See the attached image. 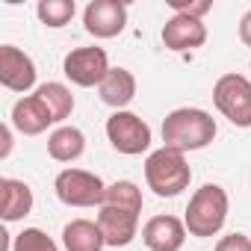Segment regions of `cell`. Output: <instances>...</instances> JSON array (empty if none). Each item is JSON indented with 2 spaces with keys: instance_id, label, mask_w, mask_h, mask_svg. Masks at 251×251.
<instances>
[{
  "instance_id": "2e32d148",
  "label": "cell",
  "mask_w": 251,
  "mask_h": 251,
  "mask_svg": "<svg viewBox=\"0 0 251 251\" xmlns=\"http://www.w3.org/2000/svg\"><path fill=\"white\" fill-rule=\"evenodd\" d=\"M62 245L65 251H103L106 239L98 222L92 219H71L62 227Z\"/></svg>"
},
{
  "instance_id": "603a6c76",
  "label": "cell",
  "mask_w": 251,
  "mask_h": 251,
  "mask_svg": "<svg viewBox=\"0 0 251 251\" xmlns=\"http://www.w3.org/2000/svg\"><path fill=\"white\" fill-rule=\"evenodd\" d=\"M216 251H251V239L245 233H225L216 242Z\"/></svg>"
},
{
  "instance_id": "4fadbf2b",
  "label": "cell",
  "mask_w": 251,
  "mask_h": 251,
  "mask_svg": "<svg viewBox=\"0 0 251 251\" xmlns=\"http://www.w3.org/2000/svg\"><path fill=\"white\" fill-rule=\"evenodd\" d=\"M9 121H12V127H15L21 136H39V133H45V130L50 127V124H56L53 115H50V109H48L36 95L18 98L15 106H12Z\"/></svg>"
},
{
  "instance_id": "44dd1931",
  "label": "cell",
  "mask_w": 251,
  "mask_h": 251,
  "mask_svg": "<svg viewBox=\"0 0 251 251\" xmlns=\"http://www.w3.org/2000/svg\"><path fill=\"white\" fill-rule=\"evenodd\" d=\"M12 251H59V245L42 227H24L12 236Z\"/></svg>"
},
{
  "instance_id": "52a82bcc",
  "label": "cell",
  "mask_w": 251,
  "mask_h": 251,
  "mask_svg": "<svg viewBox=\"0 0 251 251\" xmlns=\"http://www.w3.org/2000/svg\"><path fill=\"white\" fill-rule=\"evenodd\" d=\"M109 68H112V65H109L106 50H103V48H95V45H89V48H74V50H68L65 59H62V74H65L74 86H80V89L100 86L103 77L109 74Z\"/></svg>"
},
{
  "instance_id": "ba28073f",
  "label": "cell",
  "mask_w": 251,
  "mask_h": 251,
  "mask_svg": "<svg viewBox=\"0 0 251 251\" xmlns=\"http://www.w3.org/2000/svg\"><path fill=\"white\" fill-rule=\"evenodd\" d=\"M83 27L95 39H115L127 27V6L121 0H92L83 9Z\"/></svg>"
},
{
  "instance_id": "e0dca14e",
  "label": "cell",
  "mask_w": 251,
  "mask_h": 251,
  "mask_svg": "<svg viewBox=\"0 0 251 251\" xmlns=\"http://www.w3.org/2000/svg\"><path fill=\"white\" fill-rule=\"evenodd\" d=\"M86 151V136L80 127H71V124H62L48 136V154L56 163H77Z\"/></svg>"
},
{
  "instance_id": "484cf974",
  "label": "cell",
  "mask_w": 251,
  "mask_h": 251,
  "mask_svg": "<svg viewBox=\"0 0 251 251\" xmlns=\"http://www.w3.org/2000/svg\"><path fill=\"white\" fill-rule=\"evenodd\" d=\"M248 68H251V65H248Z\"/></svg>"
},
{
  "instance_id": "7c38bea8",
  "label": "cell",
  "mask_w": 251,
  "mask_h": 251,
  "mask_svg": "<svg viewBox=\"0 0 251 251\" xmlns=\"http://www.w3.org/2000/svg\"><path fill=\"white\" fill-rule=\"evenodd\" d=\"M98 225L103 230V239L109 248H124L130 245L139 233V216L118 210V207H100L98 210Z\"/></svg>"
},
{
  "instance_id": "6da1fadb",
  "label": "cell",
  "mask_w": 251,
  "mask_h": 251,
  "mask_svg": "<svg viewBox=\"0 0 251 251\" xmlns=\"http://www.w3.org/2000/svg\"><path fill=\"white\" fill-rule=\"evenodd\" d=\"M216 118L198 106H177L163 118V148L189 154L201 151L216 139Z\"/></svg>"
},
{
  "instance_id": "9c48e42d",
  "label": "cell",
  "mask_w": 251,
  "mask_h": 251,
  "mask_svg": "<svg viewBox=\"0 0 251 251\" xmlns=\"http://www.w3.org/2000/svg\"><path fill=\"white\" fill-rule=\"evenodd\" d=\"M0 83L3 89L27 98V92L36 86V62L15 45H0Z\"/></svg>"
},
{
  "instance_id": "8992f818",
  "label": "cell",
  "mask_w": 251,
  "mask_h": 251,
  "mask_svg": "<svg viewBox=\"0 0 251 251\" xmlns=\"http://www.w3.org/2000/svg\"><path fill=\"white\" fill-rule=\"evenodd\" d=\"M106 139L124 157H139L151 148V127L148 121L130 109H118L106 118Z\"/></svg>"
},
{
  "instance_id": "8fae6325",
  "label": "cell",
  "mask_w": 251,
  "mask_h": 251,
  "mask_svg": "<svg viewBox=\"0 0 251 251\" xmlns=\"http://www.w3.org/2000/svg\"><path fill=\"white\" fill-rule=\"evenodd\" d=\"M163 45L175 53H183V50H195L207 42V24L204 21H195V18H186V15H172L166 24H163Z\"/></svg>"
},
{
  "instance_id": "9a60e30c",
  "label": "cell",
  "mask_w": 251,
  "mask_h": 251,
  "mask_svg": "<svg viewBox=\"0 0 251 251\" xmlns=\"http://www.w3.org/2000/svg\"><path fill=\"white\" fill-rule=\"evenodd\" d=\"M33 213V189L18 177L0 180V216L3 222H21Z\"/></svg>"
},
{
  "instance_id": "30bf717a",
  "label": "cell",
  "mask_w": 251,
  "mask_h": 251,
  "mask_svg": "<svg viewBox=\"0 0 251 251\" xmlns=\"http://www.w3.org/2000/svg\"><path fill=\"white\" fill-rule=\"evenodd\" d=\"M186 225L177 216H154L145 222L142 227V242L148 245V251H180L186 242Z\"/></svg>"
},
{
  "instance_id": "7402d4cb",
  "label": "cell",
  "mask_w": 251,
  "mask_h": 251,
  "mask_svg": "<svg viewBox=\"0 0 251 251\" xmlns=\"http://www.w3.org/2000/svg\"><path fill=\"white\" fill-rule=\"evenodd\" d=\"M169 9L175 15H186V18L204 21V15L213 9V3L210 0H169Z\"/></svg>"
},
{
  "instance_id": "5bb4252c",
  "label": "cell",
  "mask_w": 251,
  "mask_h": 251,
  "mask_svg": "<svg viewBox=\"0 0 251 251\" xmlns=\"http://www.w3.org/2000/svg\"><path fill=\"white\" fill-rule=\"evenodd\" d=\"M98 95H100V100L106 103V106H112L115 112L118 109H127L130 106V100L136 98V77H133V71H127V68H109V74L103 77V83L98 86Z\"/></svg>"
},
{
  "instance_id": "d6986e66",
  "label": "cell",
  "mask_w": 251,
  "mask_h": 251,
  "mask_svg": "<svg viewBox=\"0 0 251 251\" xmlns=\"http://www.w3.org/2000/svg\"><path fill=\"white\" fill-rule=\"evenodd\" d=\"M103 207H118V210H127V213L139 216L142 213V189L133 180H115L106 186Z\"/></svg>"
},
{
  "instance_id": "277c9868",
  "label": "cell",
  "mask_w": 251,
  "mask_h": 251,
  "mask_svg": "<svg viewBox=\"0 0 251 251\" xmlns=\"http://www.w3.org/2000/svg\"><path fill=\"white\" fill-rule=\"evenodd\" d=\"M213 103L216 109L233 124V127H251V80L230 71L213 83Z\"/></svg>"
},
{
  "instance_id": "cb8c5ba5",
  "label": "cell",
  "mask_w": 251,
  "mask_h": 251,
  "mask_svg": "<svg viewBox=\"0 0 251 251\" xmlns=\"http://www.w3.org/2000/svg\"><path fill=\"white\" fill-rule=\"evenodd\" d=\"M239 42H242L245 48H251V9L239 18Z\"/></svg>"
},
{
  "instance_id": "5b68a950",
  "label": "cell",
  "mask_w": 251,
  "mask_h": 251,
  "mask_svg": "<svg viewBox=\"0 0 251 251\" xmlns=\"http://www.w3.org/2000/svg\"><path fill=\"white\" fill-rule=\"evenodd\" d=\"M56 198L65 207H103L106 198V183L86 169H62L53 180Z\"/></svg>"
},
{
  "instance_id": "7a4b0ae2",
  "label": "cell",
  "mask_w": 251,
  "mask_h": 251,
  "mask_svg": "<svg viewBox=\"0 0 251 251\" xmlns=\"http://www.w3.org/2000/svg\"><path fill=\"white\" fill-rule=\"evenodd\" d=\"M227 210H230V198L219 183H204L201 189L192 192L186 213H183V225L189 230V236L207 239L222 233L225 222H227Z\"/></svg>"
},
{
  "instance_id": "d4e9b609",
  "label": "cell",
  "mask_w": 251,
  "mask_h": 251,
  "mask_svg": "<svg viewBox=\"0 0 251 251\" xmlns=\"http://www.w3.org/2000/svg\"><path fill=\"white\" fill-rule=\"evenodd\" d=\"M0 139H3V148H0V157H9L12 154V127L9 124H3V127H0Z\"/></svg>"
},
{
  "instance_id": "3957f363",
  "label": "cell",
  "mask_w": 251,
  "mask_h": 251,
  "mask_svg": "<svg viewBox=\"0 0 251 251\" xmlns=\"http://www.w3.org/2000/svg\"><path fill=\"white\" fill-rule=\"evenodd\" d=\"M192 169L186 163V154L172 148H157L145 160V183L157 198H177L183 189H189Z\"/></svg>"
},
{
  "instance_id": "ac0fdd59",
  "label": "cell",
  "mask_w": 251,
  "mask_h": 251,
  "mask_svg": "<svg viewBox=\"0 0 251 251\" xmlns=\"http://www.w3.org/2000/svg\"><path fill=\"white\" fill-rule=\"evenodd\" d=\"M33 95L50 109V115H53V121L59 124V127H62V121L74 112V95H71V89H68L65 83H56V80L42 83Z\"/></svg>"
},
{
  "instance_id": "ffe728a7",
  "label": "cell",
  "mask_w": 251,
  "mask_h": 251,
  "mask_svg": "<svg viewBox=\"0 0 251 251\" xmlns=\"http://www.w3.org/2000/svg\"><path fill=\"white\" fill-rule=\"evenodd\" d=\"M77 6H74V0H39V6H36V15L45 27L50 30H59L65 27L71 18H74Z\"/></svg>"
}]
</instances>
